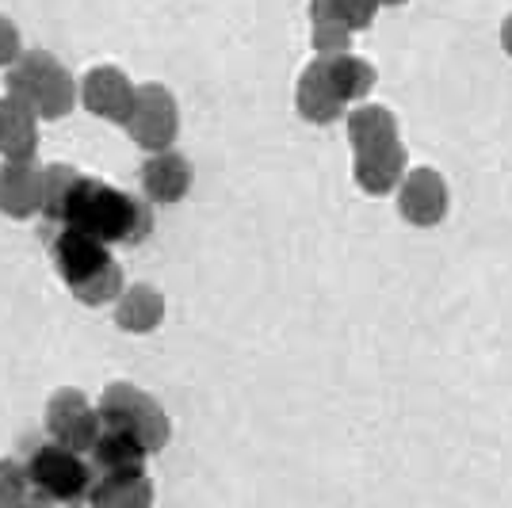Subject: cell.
I'll list each match as a JSON object with an SVG mask.
<instances>
[{
    "mask_svg": "<svg viewBox=\"0 0 512 508\" xmlns=\"http://www.w3.org/2000/svg\"><path fill=\"white\" fill-rule=\"evenodd\" d=\"M58 226L88 233V237H96L100 245L111 249V245H138V241H146L153 233V214L130 191L111 188L100 176H85L81 172Z\"/></svg>",
    "mask_w": 512,
    "mask_h": 508,
    "instance_id": "6da1fadb",
    "label": "cell"
},
{
    "mask_svg": "<svg viewBox=\"0 0 512 508\" xmlns=\"http://www.w3.org/2000/svg\"><path fill=\"white\" fill-rule=\"evenodd\" d=\"M50 256H54V268L77 302L104 306V302H115L123 295V268L111 256V249L100 245L96 237L58 226L50 233Z\"/></svg>",
    "mask_w": 512,
    "mask_h": 508,
    "instance_id": "7a4b0ae2",
    "label": "cell"
},
{
    "mask_svg": "<svg viewBox=\"0 0 512 508\" xmlns=\"http://www.w3.org/2000/svg\"><path fill=\"white\" fill-rule=\"evenodd\" d=\"M8 96L35 111V119H65L77 107V81L54 54L27 50L8 65Z\"/></svg>",
    "mask_w": 512,
    "mask_h": 508,
    "instance_id": "3957f363",
    "label": "cell"
},
{
    "mask_svg": "<svg viewBox=\"0 0 512 508\" xmlns=\"http://www.w3.org/2000/svg\"><path fill=\"white\" fill-rule=\"evenodd\" d=\"M23 478H27V489H31L35 501L73 508L88 501V489H92V478H96V474H92V466L85 463V455H77V451L58 447V444H43L27 455Z\"/></svg>",
    "mask_w": 512,
    "mask_h": 508,
    "instance_id": "277c9868",
    "label": "cell"
},
{
    "mask_svg": "<svg viewBox=\"0 0 512 508\" xmlns=\"http://www.w3.org/2000/svg\"><path fill=\"white\" fill-rule=\"evenodd\" d=\"M96 417L104 428H119V432L134 436L150 455L161 451L172 436L169 413L153 402L146 390H138L134 382H111L96 402Z\"/></svg>",
    "mask_w": 512,
    "mask_h": 508,
    "instance_id": "5b68a950",
    "label": "cell"
},
{
    "mask_svg": "<svg viewBox=\"0 0 512 508\" xmlns=\"http://www.w3.org/2000/svg\"><path fill=\"white\" fill-rule=\"evenodd\" d=\"M127 134L150 153L172 149L176 134H180V107L165 85H134V107L130 119L123 123Z\"/></svg>",
    "mask_w": 512,
    "mask_h": 508,
    "instance_id": "8992f818",
    "label": "cell"
},
{
    "mask_svg": "<svg viewBox=\"0 0 512 508\" xmlns=\"http://www.w3.org/2000/svg\"><path fill=\"white\" fill-rule=\"evenodd\" d=\"M46 432H50V444L69 447L77 455H88L92 444H96V436H100L96 405L88 402L81 390L65 386V390H58L46 402Z\"/></svg>",
    "mask_w": 512,
    "mask_h": 508,
    "instance_id": "52a82bcc",
    "label": "cell"
},
{
    "mask_svg": "<svg viewBox=\"0 0 512 508\" xmlns=\"http://www.w3.org/2000/svg\"><path fill=\"white\" fill-rule=\"evenodd\" d=\"M77 100L85 104V111L123 127L130 119V107H134V85H130V77L123 69L96 65V69H88L85 81L77 85Z\"/></svg>",
    "mask_w": 512,
    "mask_h": 508,
    "instance_id": "ba28073f",
    "label": "cell"
},
{
    "mask_svg": "<svg viewBox=\"0 0 512 508\" xmlns=\"http://www.w3.org/2000/svg\"><path fill=\"white\" fill-rule=\"evenodd\" d=\"M398 211L413 226H436L448 214V184L436 169H409L398 184Z\"/></svg>",
    "mask_w": 512,
    "mask_h": 508,
    "instance_id": "9c48e42d",
    "label": "cell"
},
{
    "mask_svg": "<svg viewBox=\"0 0 512 508\" xmlns=\"http://www.w3.org/2000/svg\"><path fill=\"white\" fill-rule=\"evenodd\" d=\"M43 207V169L35 161H4L0 165V214L31 218Z\"/></svg>",
    "mask_w": 512,
    "mask_h": 508,
    "instance_id": "30bf717a",
    "label": "cell"
},
{
    "mask_svg": "<svg viewBox=\"0 0 512 508\" xmlns=\"http://www.w3.org/2000/svg\"><path fill=\"white\" fill-rule=\"evenodd\" d=\"M142 191L150 203H180L192 191V165L184 153L161 149L150 153L142 165Z\"/></svg>",
    "mask_w": 512,
    "mask_h": 508,
    "instance_id": "8fae6325",
    "label": "cell"
},
{
    "mask_svg": "<svg viewBox=\"0 0 512 508\" xmlns=\"http://www.w3.org/2000/svg\"><path fill=\"white\" fill-rule=\"evenodd\" d=\"M35 149H39L35 111L12 96H0V157L4 161H35Z\"/></svg>",
    "mask_w": 512,
    "mask_h": 508,
    "instance_id": "7c38bea8",
    "label": "cell"
},
{
    "mask_svg": "<svg viewBox=\"0 0 512 508\" xmlns=\"http://www.w3.org/2000/svg\"><path fill=\"white\" fill-rule=\"evenodd\" d=\"M92 470L96 474H146V447L138 444L134 436L119 432V428H104L100 424V436L92 444Z\"/></svg>",
    "mask_w": 512,
    "mask_h": 508,
    "instance_id": "4fadbf2b",
    "label": "cell"
},
{
    "mask_svg": "<svg viewBox=\"0 0 512 508\" xmlns=\"http://www.w3.org/2000/svg\"><path fill=\"white\" fill-rule=\"evenodd\" d=\"M85 505L88 508H150L153 482L146 474H96Z\"/></svg>",
    "mask_w": 512,
    "mask_h": 508,
    "instance_id": "5bb4252c",
    "label": "cell"
},
{
    "mask_svg": "<svg viewBox=\"0 0 512 508\" xmlns=\"http://www.w3.org/2000/svg\"><path fill=\"white\" fill-rule=\"evenodd\" d=\"M318 65L344 107L363 100L371 92V85H375V69L363 62V58H356L352 50L348 54H318Z\"/></svg>",
    "mask_w": 512,
    "mask_h": 508,
    "instance_id": "9a60e30c",
    "label": "cell"
},
{
    "mask_svg": "<svg viewBox=\"0 0 512 508\" xmlns=\"http://www.w3.org/2000/svg\"><path fill=\"white\" fill-rule=\"evenodd\" d=\"M115 321L127 333H153L165 321V295L150 283H134L115 298Z\"/></svg>",
    "mask_w": 512,
    "mask_h": 508,
    "instance_id": "2e32d148",
    "label": "cell"
},
{
    "mask_svg": "<svg viewBox=\"0 0 512 508\" xmlns=\"http://www.w3.org/2000/svg\"><path fill=\"white\" fill-rule=\"evenodd\" d=\"M348 142L360 153H375V149L398 146V119L390 107H360L348 115Z\"/></svg>",
    "mask_w": 512,
    "mask_h": 508,
    "instance_id": "e0dca14e",
    "label": "cell"
},
{
    "mask_svg": "<svg viewBox=\"0 0 512 508\" xmlns=\"http://www.w3.org/2000/svg\"><path fill=\"white\" fill-rule=\"evenodd\" d=\"M406 176V149L402 142L390 149H375V153H360L356 157V184L367 195H386L402 184Z\"/></svg>",
    "mask_w": 512,
    "mask_h": 508,
    "instance_id": "ac0fdd59",
    "label": "cell"
},
{
    "mask_svg": "<svg viewBox=\"0 0 512 508\" xmlns=\"http://www.w3.org/2000/svg\"><path fill=\"white\" fill-rule=\"evenodd\" d=\"M295 100H299L302 119H310V123H333V119L344 115V104L337 100V92L329 88V81H325L318 58L306 65V73L299 77V96Z\"/></svg>",
    "mask_w": 512,
    "mask_h": 508,
    "instance_id": "d6986e66",
    "label": "cell"
},
{
    "mask_svg": "<svg viewBox=\"0 0 512 508\" xmlns=\"http://www.w3.org/2000/svg\"><path fill=\"white\" fill-rule=\"evenodd\" d=\"M375 12H379L375 0H310L314 27H337V31H348V35L371 27Z\"/></svg>",
    "mask_w": 512,
    "mask_h": 508,
    "instance_id": "ffe728a7",
    "label": "cell"
},
{
    "mask_svg": "<svg viewBox=\"0 0 512 508\" xmlns=\"http://www.w3.org/2000/svg\"><path fill=\"white\" fill-rule=\"evenodd\" d=\"M81 172L73 165H46L43 169V207L39 211L50 218V222H62V211L73 195V184H77Z\"/></svg>",
    "mask_w": 512,
    "mask_h": 508,
    "instance_id": "44dd1931",
    "label": "cell"
},
{
    "mask_svg": "<svg viewBox=\"0 0 512 508\" xmlns=\"http://www.w3.org/2000/svg\"><path fill=\"white\" fill-rule=\"evenodd\" d=\"M27 497H31V489L23 478V463L0 459V508H20Z\"/></svg>",
    "mask_w": 512,
    "mask_h": 508,
    "instance_id": "7402d4cb",
    "label": "cell"
},
{
    "mask_svg": "<svg viewBox=\"0 0 512 508\" xmlns=\"http://www.w3.org/2000/svg\"><path fill=\"white\" fill-rule=\"evenodd\" d=\"M20 54H23L20 27L8 20V16H0V69H8Z\"/></svg>",
    "mask_w": 512,
    "mask_h": 508,
    "instance_id": "603a6c76",
    "label": "cell"
},
{
    "mask_svg": "<svg viewBox=\"0 0 512 508\" xmlns=\"http://www.w3.org/2000/svg\"><path fill=\"white\" fill-rule=\"evenodd\" d=\"M501 43H505V50L512 54V16L505 20V27H501Z\"/></svg>",
    "mask_w": 512,
    "mask_h": 508,
    "instance_id": "cb8c5ba5",
    "label": "cell"
},
{
    "mask_svg": "<svg viewBox=\"0 0 512 508\" xmlns=\"http://www.w3.org/2000/svg\"><path fill=\"white\" fill-rule=\"evenodd\" d=\"M20 508H58V505H46V501H35V497H27Z\"/></svg>",
    "mask_w": 512,
    "mask_h": 508,
    "instance_id": "d4e9b609",
    "label": "cell"
},
{
    "mask_svg": "<svg viewBox=\"0 0 512 508\" xmlns=\"http://www.w3.org/2000/svg\"><path fill=\"white\" fill-rule=\"evenodd\" d=\"M375 4H406V0H375Z\"/></svg>",
    "mask_w": 512,
    "mask_h": 508,
    "instance_id": "484cf974",
    "label": "cell"
}]
</instances>
